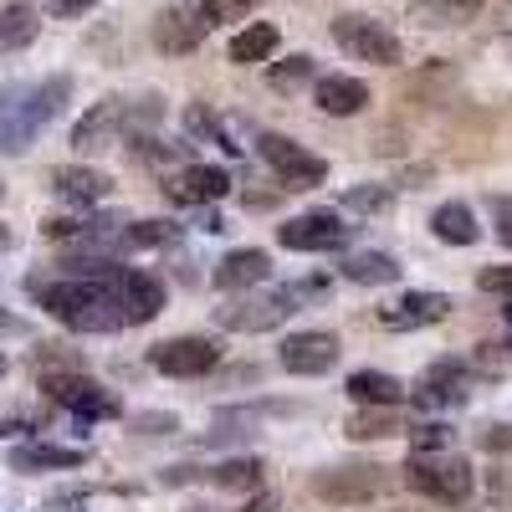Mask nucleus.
Here are the masks:
<instances>
[{"label": "nucleus", "instance_id": "obj_1", "mask_svg": "<svg viewBox=\"0 0 512 512\" xmlns=\"http://www.w3.org/2000/svg\"><path fill=\"white\" fill-rule=\"evenodd\" d=\"M67 267H77V277L62 282H31V292L41 297L62 328L72 333H113V328H134L128 323L123 297L113 292L108 272H113V256H72Z\"/></svg>", "mask_w": 512, "mask_h": 512}, {"label": "nucleus", "instance_id": "obj_2", "mask_svg": "<svg viewBox=\"0 0 512 512\" xmlns=\"http://www.w3.org/2000/svg\"><path fill=\"white\" fill-rule=\"evenodd\" d=\"M72 98V77L47 82H6L0 88V154H26Z\"/></svg>", "mask_w": 512, "mask_h": 512}, {"label": "nucleus", "instance_id": "obj_3", "mask_svg": "<svg viewBox=\"0 0 512 512\" xmlns=\"http://www.w3.org/2000/svg\"><path fill=\"white\" fill-rule=\"evenodd\" d=\"M405 487H415L420 497H436L446 507H461L466 497H472L477 477H472V461L456 456V451H410Z\"/></svg>", "mask_w": 512, "mask_h": 512}, {"label": "nucleus", "instance_id": "obj_4", "mask_svg": "<svg viewBox=\"0 0 512 512\" xmlns=\"http://www.w3.org/2000/svg\"><path fill=\"white\" fill-rule=\"evenodd\" d=\"M328 36L344 47L349 57L369 62V67H400V36L390 26H379L374 16H359V11H344V16H333Z\"/></svg>", "mask_w": 512, "mask_h": 512}, {"label": "nucleus", "instance_id": "obj_5", "mask_svg": "<svg viewBox=\"0 0 512 512\" xmlns=\"http://www.w3.org/2000/svg\"><path fill=\"white\" fill-rule=\"evenodd\" d=\"M318 287H323V282L277 287V292H251V297H241V303L221 308V328H231V333H267V328H277V323L292 313V303H303V297H313Z\"/></svg>", "mask_w": 512, "mask_h": 512}, {"label": "nucleus", "instance_id": "obj_6", "mask_svg": "<svg viewBox=\"0 0 512 512\" xmlns=\"http://www.w3.org/2000/svg\"><path fill=\"white\" fill-rule=\"evenodd\" d=\"M256 154H262V164L282 180V190H318L328 180V164L313 149L292 144L287 134H256Z\"/></svg>", "mask_w": 512, "mask_h": 512}, {"label": "nucleus", "instance_id": "obj_7", "mask_svg": "<svg viewBox=\"0 0 512 512\" xmlns=\"http://www.w3.org/2000/svg\"><path fill=\"white\" fill-rule=\"evenodd\" d=\"M210 11H205V0H175L169 11L154 16V41H159V52H195L200 41L210 36Z\"/></svg>", "mask_w": 512, "mask_h": 512}, {"label": "nucleus", "instance_id": "obj_8", "mask_svg": "<svg viewBox=\"0 0 512 512\" xmlns=\"http://www.w3.org/2000/svg\"><path fill=\"white\" fill-rule=\"evenodd\" d=\"M349 236L354 226H344L338 210H308V216L277 226V241L287 251H338V246H349Z\"/></svg>", "mask_w": 512, "mask_h": 512}, {"label": "nucleus", "instance_id": "obj_9", "mask_svg": "<svg viewBox=\"0 0 512 512\" xmlns=\"http://www.w3.org/2000/svg\"><path fill=\"white\" fill-rule=\"evenodd\" d=\"M149 364L159 374H169V379H200V374H210L221 364V349L210 344V338H200V333H185V338H164V344H154Z\"/></svg>", "mask_w": 512, "mask_h": 512}, {"label": "nucleus", "instance_id": "obj_10", "mask_svg": "<svg viewBox=\"0 0 512 512\" xmlns=\"http://www.w3.org/2000/svg\"><path fill=\"white\" fill-rule=\"evenodd\" d=\"M231 190V175L216 164H180L164 175V200L169 205H216Z\"/></svg>", "mask_w": 512, "mask_h": 512}, {"label": "nucleus", "instance_id": "obj_11", "mask_svg": "<svg viewBox=\"0 0 512 512\" xmlns=\"http://www.w3.org/2000/svg\"><path fill=\"white\" fill-rule=\"evenodd\" d=\"M41 390H47L57 405H67L72 415H82V420H108V415H118V400L103 390L98 379H88V374H52Z\"/></svg>", "mask_w": 512, "mask_h": 512}, {"label": "nucleus", "instance_id": "obj_12", "mask_svg": "<svg viewBox=\"0 0 512 512\" xmlns=\"http://www.w3.org/2000/svg\"><path fill=\"white\" fill-rule=\"evenodd\" d=\"M338 354H344V344H338V333H323V328H308V333H292L282 344V369L287 374H328L338 364Z\"/></svg>", "mask_w": 512, "mask_h": 512}, {"label": "nucleus", "instance_id": "obj_13", "mask_svg": "<svg viewBox=\"0 0 512 512\" xmlns=\"http://www.w3.org/2000/svg\"><path fill=\"white\" fill-rule=\"evenodd\" d=\"M108 282H113V292L123 297L128 323H134V328L149 323V318H159V308H164V282H159V277H149V272H139V267H118V262H113Z\"/></svg>", "mask_w": 512, "mask_h": 512}, {"label": "nucleus", "instance_id": "obj_14", "mask_svg": "<svg viewBox=\"0 0 512 512\" xmlns=\"http://www.w3.org/2000/svg\"><path fill=\"white\" fill-rule=\"evenodd\" d=\"M134 123V108H128L123 98H103L88 118H82L77 128H72V144L82 149V154H93V149H108L123 128Z\"/></svg>", "mask_w": 512, "mask_h": 512}, {"label": "nucleus", "instance_id": "obj_15", "mask_svg": "<svg viewBox=\"0 0 512 512\" xmlns=\"http://www.w3.org/2000/svg\"><path fill=\"white\" fill-rule=\"evenodd\" d=\"M313 487L323 502H369L379 497L384 477H379V466H333V472H318Z\"/></svg>", "mask_w": 512, "mask_h": 512}, {"label": "nucleus", "instance_id": "obj_16", "mask_svg": "<svg viewBox=\"0 0 512 512\" xmlns=\"http://www.w3.org/2000/svg\"><path fill=\"white\" fill-rule=\"evenodd\" d=\"M108 190H113V180L103 169H88V164H57L52 169V195L67 205H98Z\"/></svg>", "mask_w": 512, "mask_h": 512}, {"label": "nucleus", "instance_id": "obj_17", "mask_svg": "<svg viewBox=\"0 0 512 512\" xmlns=\"http://www.w3.org/2000/svg\"><path fill=\"white\" fill-rule=\"evenodd\" d=\"M267 277H272V256L256 251V246L231 251L226 262L216 267V287H221V292H256Z\"/></svg>", "mask_w": 512, "mask_h": 512}, {"label": "nucleus", "instance_id": "obj_18", "mask_svg": "<svg viewBox=\"0 0 512 512\" xmlns=\"http://www.w3.org/2000/svg\"><path fill=\"white\" fill-rule=\"evenodd\" d=\"M451 313V297L446 292H405L395 308H384L379 323L384 328H425V323H441Z\"/></svg>", "mask_w": 512, "mask_h": 512}, {"label": "nucleus", "instance_id": "obj_19", "mask_svg": "<svg viewBox=\"0 0 512 512\" xmlns=\"http://www.w3.org/2000/svg\"><path fill=\"white\" fill-rule=\"evenodd\" d=\"M349 400H359L364 410H395L400 400H405V384L395 379V374H379V369H359V374H349Z\"/></svg>", "mask_w": 512, "mask_h": 512}, {"label": "nucleus", "instance_id": "obj_20", "mask_svg": "<svg viewBox=\"0 0 512 512\" xmlns=\"http://www.w3.org/2000/svg\"><path fill=\"white\" fill-rule=\"evenodd\" d=\"M313 103H318L328 118H354V113H364L369 88H364L359 77H323L318 88H313Z\"/></svg>", "mask_w": 512, "mask_h": 512}, {"label": "nucleus", "instance_id": "obj_21", "mask_svg": "<svg viewBox=\"0 0 512 512\" xmlns=\"http://www.w3.org/2000/svg\"><path fill=\"white\" fill-rule=\"evenodd\" d=\"M431 231H436V241H446V246H477V241H482V226H477V216H472V205H461V200L436 205Z\"/></svg>", "mask_w": 512, "mask_h": 512}, {"label": "nucleus", "instance_id": "obj_22", "mask_svg": "<svg viewBox=\"0 0 512 512\" xmlns=\"http://www.w3.org/2000/svg\"><path fill=\"white\" fill-rule=\"evenodd\" d=\"M82 461H88V451L47 446V441H31V446H16V451H11L16 472H67V466H82Z\"/></svg>", "mask_w": 512, "mask_h": 512}, {"label": "nucleus", "instance_id": "obj_23", "mask_svg": "<svg viewBox=\"0 0 512 512\" xmlns=\"http://www.w3.org/2000/svg\"><path fill=\"white\" fill-rule=\"evenodd\" d=\"M277 26L272 21H251V26H241L236 36H231V47H226V57L236 62V67H256V62H267L272 52H277Z\"/></svg>", "mask_w": 512, "mask_h": 512}, {"label": "nucleus", "instance_id": "obj_24", "mask_svg": "<svg viewBox=\"0 0 512 512\" xmlns=\"http://www.w3.org/2000/svg\"><path fill=\"white\" fill-rule=\"evenodd\" d=\"M338 272H344L349 282H359V287L400 282V262H395L390 251H354V256H344V262H338Z\"/></svg>", "mask_w": 512, "mask_h": 512}, {"label": "nucleus", "instance_id": "obj_25", "mask_svg": "<svg viewBox=\"0 0 512 512\" xmlns=\"http://www.w3.org/2000/svg\"><path fill=\"white\" fill-rule=\"evenodd\" d=\"M36 31H41V16L31 11V6H0V52H21V47H31L36 41Z\"/></svg>", "mask_w": 512, "mask_h": 512}, {"label": "nucleus", "instance_id": "obj_26", "mask_svg": "<svg viewBox=\"0 0 512 512\" xmlns=\"http://www.w3.org/2000/svg\"><path fill=\"white\" fill-rule=\"evenodd\" d=\"M456 374V364H441L431 379H425L420 384V390H415V405L420 410H441V405H466V390H461V384H446Z\"/></svg>", "mask_w": 512, "mask_h": 512}, {"label": "nucleus", "instance_id": "obj_27", "mask_svg": "<svg viewBox=\"0 0 512 512\" xmlns=\"http://www.w3.org/2000/svg\"><path fill=\"white\" fill-rule=\"evenodd\" d=\"M210 482H216L221 492H256V487H262V466L236 456V461H221L216 472H210Z\"/></svg>", "mask_w": 512, "mask_h": 512}, {"label": "nucleus", "instance_id": "obj_28", "mask_svg": "<svg viewBox=\"0 0 512 512\" xmlns=\"http://www.w3.org/2000/svg\"><path fill=\"white\" fill-rule=\"evenodd\" d=\"M390 205H395V190H384V185H354L338 195V210H359V216H384Z\"/></svg>", "mask_w": 512, "mask_h": 512}, {"label": "nucleus", "instance_id": "obj_29", "mask_svg": "<svg viewBox=\"0 0 512 512\" xmlns=\"http://www.w3.org/2000/svg\"><path fill=\"white\" fill-rule=\"evenodd\" d=\"M344 431H349L354 441H384V436H400V420H395L390 410H359Z\"/></svg>", "mask_w": 512, "mask_h": 512}, {"label": "nucleus", "instance_id": "obj_30", "mask_svg": "<svg viewBox=\"0 0 512 512\" xmlns=\"http://www.w3.org/2000/svg\"><path fill=\"white\" fill-rule=\"evenodd\" d=\"M313 77H318V62H313L308 52H297V57H287L282 67H272V88L287 93V88H303V82H313Z\"/></svg>", "mask_w": 512, "mask_h": 512}, {"label": "nucleus", "instance_id": "obj_31", "mask_svg": "<svg viewBox=\"0 0 512 512\" xmlns=\"http://www.w3.org/2000/svg\"><path fill=\"white\" fill-rule=\"evenodd\" d=\"M251 6H256V0H205V11H210V21H246L251 16Z\"/></svg>", "mask_w": 512, "mask_h": 512}, {"label": "nucleus", "instance_id": "obj_32", "mask_svg": "<svg viewBox=\"0 0 512 512\" xmlns=\"http://www.w3.org/2000/svg\"><path fill=\"white\" fill-rule=\"evenodd\" d=\"M477 287H482V292H502V297H512V267H482Z\"/></svg>", "mask_w": 512, "mask_h": 512}, {"label": "nucleus", "instance_id": "obj_33", "mask_svg": "<svg viewBox=\"0 0 512 512\" xmlns=\"http://www.w3.org/2000/svg\"><path fill=\"white\" fill-rule=\"evenodd\" d=\"M98 0H52V16L57 21H72V16H88Z\"/></svg>", "mask_w": 512, "mask_h": 512}, {"label": "nucleus", "instance_id": "obj_34", "mask_svg": "<svg viewBox=\"0 0 512 512\" xmlns=\"http://www.w3.org/2000/svg\"><path fill=\"white\" fill-rule=\"evenodd\" d=\"M492 210H497V236H502V246H512V200H492Z\"/></svg>", "mask_w": 512, "mask_h": 512}, {"label": "nucleus", "instance_id": "obj_35", "mask_svg": "<svg viewBox=\"0 0 512 512\" xmlns=\"http://www.w3.org/2000/svg\"><path fill=\"white\" fill-rule=\"evenodd\" d=\"M482 441H487V451H512V425H492Z\"/></svg>", "mask_w": 512, "mask_h": 512}, {"label": "nucleus", "instance_id": "obj_36", "mask_svg": "<svg viewBox=\"0 0 512 512\" xmlns=\"http://www.w3.org/2000/svg\"><path fill=\"white\" fill-rule=\"evenodd\" d=\"M139 425H144V431H175V420H169V415H144Z\"/></svg>", "mask_w": 512, "mask_h": 512}, {"label": "nucleus", "instance_id": "obj_37", "mask_svg": "<svg viewBox=\"0 0 512 512\" xmlns=\"http://www.w3.org/2000/svg\"><path fill=\"white\" fill-rule=\"evenodd\" d=\"M451 6H461V11H466V6H482V0H451Z\"/></svg>", "mask_w": 512, "mask_h": 512}, {"label": "nucleus", "instance_id": "obj_38", "mask_svg": "<svg viewBox=\"0 0 512 512\" xmlns=\"http://www.w3.org/2000/svg\"><path fill=\"white\" fill-rule=\"evenodd\" d=\"M502 313H507V323H512V303H507V308H502Z\"/></svg>", "mask_w": 512, "mask_h": 512}, {"label": "nucleus", "instance_id": "obj_39", "mask_svg": "<svg viewBox=\"0 0 512 512\" xmlns=\"http://www.w3.org/2000/svg\"><path fill=\"white\" fill-rule=\"evenodd\" d=\"M0 374H6V359H0Z\"/></svg>", "mask_w": 512, "mask_h": 512}, {"label": "nucleus", "instance_id": "obj_40", "mask_svg": "<svg viewBox=\"0 0 512 512\" xmlns=\"http://www.w3.org/2000/svg\"><path fill=\"white\" fill-rule=\"evenodd\" d=\"M0 323H6V313H0Z\"/></svg>", "mask_w": 512, "mask_h": 512}]
</instances>
